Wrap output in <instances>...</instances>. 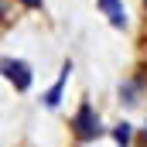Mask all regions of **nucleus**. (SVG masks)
<instances>
[{
	"label": "nucleus",
	"instance_id": "f257e3e1",
	"mask_svg": "<svg viewBox=\"0 0 147 147\" xmlns=\"http://www.w3.org/2000/svg\"><path fill=\"white\" fill-rule=\"evenodd\" d=\"M72 127H75V134H79L82 140H92V137H99V134H103V127H99V116L92 113V106H89V103H82V106L75 110Z\"/></svg>",
	"mask_w": 147,
	"mask_h": 147
},
{
	"label": "nucleus",
	"instance_id": "f03ea898",
	"mask_svg": "<svg viewBox=\"0 0 147 147\" xmlns=\"http://www.w3.org/2000/svg\"><path fill=\"white\" fill-rule=\"evenodd\" d=\"M3 79L14 82L17 92H28L31 89V65L21 62V58H3Z\"/></svg>",
	"mask_w": 147,
	"mask_h": 147
},
{
	"label": "nucleus",
	"instance_id": "7ed1b4c3",
	"mask_svg": "<svg viewBox=\"0 0 147 147\" xmlns=\"http://www.w3.org/2000/svg\"><path fill=\"white\" fill-rule=\"evenodd\" d=\"M69 72H72V62H65V65H62V75H58V82H55V86L45 92V106H48V110H55V106L62 103V89H65V79H69Z\"/></svg>",
	"mask_w": 147,
	"mask_h": 147
},
{
	"label": "nucleus",
	"instance_id": "20e7f679",
	"mask_svg": "<svg viewBox=\"0 0 147 147\" xmlns=\"http://www.w3.org/2000/svg\"><path fill=\"white\" fill-rule=\"evenodd\" d=\"M96 3H99V10L110 17V24H113V28H123V24H127V14H123L120 0H96Z\"/></svg>",
	"mask_w": 147,
	"mask_h": 147
},
{
	"label": "nucleus",
	"instance_id": "39448f33",
	"mask_svg": "<svg viewBox=\"0 0 147 147\" xmlns=\"http://www.w3.org/2000/svg\"><path fill=\"white\" fill-rule=\"evenodd\" d=\"M130 137H134V130H130V123H120V127L113 130V140H116L120 147H127V144H130Z\"/></svg>",
	"mask_w": 147,
	"mask_h": 147
},
{
	"label": "nucleus",
	"instance_id": "423d86ee",
	"mask_svg": "<svg viewBox=\"0 0 147 147\" xmlns=\"http://www.w3.org/2000/svg\"><path fill=\"white\" fill-rule=\"evenodd\" d=\"M24 3H31V7H34V3H38V0H24Z\"/></svg>",
	"mask_w": 147,
	"mask_h": 147
},
{
	"label": "nucleus",
	"instance_id": "0eeeda50",
	"mask_svg": "<svg viewBox=\"0 0 147 147\" xmlns=\"http://www.w3.org/2000/svg\"><path fill=\"white\" fill-rule=\"evenodd\" d=\"M144 7H147V0H144Z\"/></svg>",
	"mask_w": 147,
	"mask_h": 147
}]
</instances>
